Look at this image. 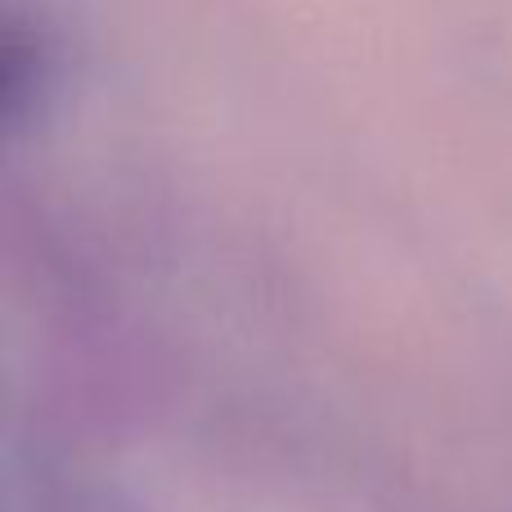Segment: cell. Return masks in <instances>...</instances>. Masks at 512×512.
Segmentation results:
<instances>
[{"label": "cell", "instance_id": "1", "mask_svg": "<svg viewBox=\"0 0 512 512\" xmlns=\"http://www.w3.org/2000/svg\"><path fill=\"white\" fill-rule=\"evenodd\" d=\"M5 117L18 122L27 104L45 90V72H50V50H45V36L32 32V23L9 14L5 23Z\"/></svg>", "mask_w": 512, "mask_h": 512}]
</instances>
